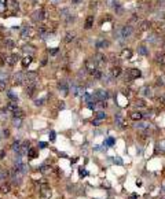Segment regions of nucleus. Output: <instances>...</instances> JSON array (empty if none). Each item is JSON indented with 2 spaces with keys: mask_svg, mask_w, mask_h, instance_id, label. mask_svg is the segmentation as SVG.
Here are the masks:
<instances>
[{
  "mask_svg": "<svg viewBox=\"0 0 165 199\" xmlns=\"http://www.w3.org/2000/svg\"><path fill=\"white\" fill-rule=\"evenodd\" d=\"M58 51H59V50H58V48H57V50H52V51H50V55H57V54H58Z\"/></svg>",
  "mask_w": 165,
  "mask_h": 199,
  "instance_id": "56",
  "label": "nucleus"
},
{
  "mask_svg": "<svg viewBox=\"0 0 165 199\" xmlns=\"http://www.w3.org/2000/svg\"><path fill=\"white\" fill-rule=\"evenodd\" d=\"M91 125H92V126H101L102 121H99V119H96V118H92L91 119Z\"/></svg>",
  "mask_w": 165,
  "mask_h": 199,
  "instance_id": "49",
  "label": "nucleus"
},
{
  "mask_svg": "<svg viewBox=\"0 0 165 199\" xmlns=\"http://www.w3.org/2000/svg\"><path fill=\"white\" fill-rule=\"evenodd\" d=\"M124 122V118H123V115H121L120 113H117L116 114V117H114V124L117 125V126H125V124H123Z\"/></svg>",
  "mask_w": 165,
  "mask_h": 199,
  "instance_id": "35",
  "label": "nucleus"
},
{
  "mask_svg": "<svg viewBox=\"0 0 165 199\" xmlns=\"http://www.w3.org/2000/svg\"><path fill=\"white\" fill-rule=\"evenodd\" d=\"M132 55H134V51H132L131 48H124V50L120 52L121 59H125V61H129V59L132 58Z\"/></svg>",
  "mask_w": 165,
  "mask_h": 199,
  "instance_id": "18",
  "label": "nucleus"
},
{
  "mask_svg": "<svg viewBox=\"0 0 165 199\" xmlns=\"http://www.w3.org/2000/svg\"><path fill=\"white\" fill-rule=\"evenodd\" d=\"M38 198L40 199H51L52 198V188L48 183L38 184Z\"/></svg>",
  "mask_w": 165,
  "mask_h": 199,
  "instance_id": "1",
  "label": "nucleus"
},
{
  "mask_svg": "<svg viewBox=\"0 0 165 199\" xmlns=\"http://www.w3.org/2000/svg\"><path fill=\"white\" fill-rule=\"evenodd\" d=\"M164 45H165V43H164Z\"/></svg>",
  "mask_w": 165,
  "mask_h": 199,
  "instance_id": "62",
  "label": "nucleus"
},
{
  "mask_svg": "<svg viewBox=\"0 0 165 199\" xmlns=\"http://www.w3.org/2000/svg\"><path fill=\"white\" fill-rule=\"evenodd\" d=\"M116 143V139L114 137H107L106 141H105V144H107V147H113Z\"/></svg>",
  "mask_w": 165,
  "mask_h": 199,
  "instance_id": "46",
  "label": "nucleus"
},
{
  "mask_svg": "<svg viewBox=\"0 0 165 199\" xmlns=\"http://www.w3.org/2000/svg\"><path fill=\"white\" fill-rule=\"evenodd\" d=\"M21 140H13V143L10 144V150L14 152V154H19L21 151Z\"/></svg>",
  "mask_w": 165,
  "mask_h": 199,
  "instance_id": "19",
  "label": "nucleus"
},
{
  "mask_svg": "<svg viewBox=\"0 0 165 199\" xmlns=\"http://www.w3.org/2000/svg\"><path fill=\"white\" fill-rule=\"evenodd\" d=\"M32 62H33V56H30V55H25L24 58L21 59V65H22V67H24V69L29 67Z\"/></svg>",
  "mask_w": 165,
  "mask_h": 199,
  "instance_id": "26",
  "label": "nucleus"
},
{
  "mask_svg": "<svg viewBox=\"0 0 165 199\" xmlns=\"http://www.w3.org/2000/svg\"><path fill=\"white\" fill-rule=\"evenodd\" d=\"M19 55L18 54H10V55L6 56V65L7 66H15L16 63L19 62Z\"/></svg>",
  "mask_w": 165,
  "mask_h": 199,
  "instance_id": "12",
  "label": "nucleus"
},
{
  "mask_svg": "<svg viewBox=\"0 0 165 199\" xmlns=\"http://www.w3.org/2000/svg\"><path fill=\"white\" fill-rule=\"evenodd\" d=\"M134 28H132V25H125L121 28V37L123 39H129V37L134 34Z\"/></svg>",
  "mask_w": 165,
  "mask_h": 199,
  "instance_id": "13",
  "label": "nucleus"
},
{
  "mask_svg": "<svg viewBox=\"0 0 165 199\" xmlns=\"http://www.w3.org/2000/svg\"><path fill=\"white\" fill-rule=\"evenodd\" d=\"M109 45H110V41H109V40L102 39V40H98V41H96V48H98V50H103V48H107Z\"/></svg>",
  "mask_w": 165,
  "mask_h": 199,
  "instance_id": "28",
  "label": "nucleus"
},
{
  "mask_svg": "<svg viewBox=\"0 0 165 199\" xmlns=\"http://www.w3.org/2000/svg\"><path fill=\"white\" fill-rule=\"evenodd\" d=\"M35 2H37V0H35Z\"/></svg>",
  "mask_w": 165,
  "mask_h": 199,
  "instance_id": "61",
  "label": "nucleus"
},
{
  "mask_svg": "<svg viewBox=\"0 0 165 199\" xmlns=\"http://www.w3.org/2000/svg\"><path fill=\"white\" fill-rule=\"evenodd\" d=\"M30 147H32V141L30 140H24L21 143V151H19V155H22V157H26L28 155V151L30 150Z\"/></svg>",
  "mask_w": 165,
  "mask_h": 199,
  "instance_id": "14",
  "label": "nucleus"
},
{
  "mask_svg": "<svg viewBox=\"0 0 165 199\" xmlns=\"http://www.w3.org/2000/svg\"><path fill=\"white\" fill-rule=\"evenodd\" d=\"M154 154L156 155H165V139H160V140L156 141Z\"/></svg>",
  "mask_w": 165,
  "mask_h": 199,
  "instance_id": "7",
  "label": "nucleus"
},
{
  "mask_svg": "<svg viewBox=\"0 0 165 199\" xmlns=\"http://www.w3.org/2000/svg\"><path fill=\"white\" fill-rule=\"evenodd\" d=\"M25 76H26V73H24V72H16L15 74L13 76V84H14V85H24Z\"/></svg>",
  "mask_w": 165,
  "mask_h": 199,
  "instance_id": "10",
  "label": "nucleus"
},
{
  "mask_svg": "<svg viewBox=\"0 0 165 199\" xmlns=\"http://www.w3.org/2000/svg\"><path fill=\"white\" fill-rule=\"evenodd\" d=\"M13 191V184L10 181H2L0 183V194L2 195H8Z\"/></svg>",
  "mask_w": 165,
  "mask_h": 199,
  "instance_id": "11",
  "label": "nucleus"
},
{
  "mask_svg": "<svg viewBox=\"0 0 165 199\" xmlns=\"http://www.w3.org/2000/svg\"><path fill=\"white\" fill-rule=\"evenodd\" d=\"M13 7H14V10H18V2L16 0H13Z\"/></svg>",
  "mask_w": 165,
  "mask_h": 199,
  "instance_id": "54",
  "label": "nucleus"
},
{
  "mask_svg": "<svg viewBox=\"0 0 165 199\" xmlns=\"http://www.w3.org/2000/svg\"><path fill=\"white\" fill-rule=\"evenodd\" d=\"M44 103H46V100L44 99H36L35 100V106H43Z\"/></svg>",
  "mask_w": 165,
  "mask_h": 199,
  "instance_id": "52",
  "label": "nucleus"
},
{
  "mask_svg": "<svg viewBox=\"0 0 165 199\" xmlns=\"http://www.w3.org/2000/svg\"><path fill=\"white\" fill-rule=\"evenodd\" d=\"M81 2H82V0H72V3H73V4H80Z\"/></svg>",
  "mask_w": 165,
  "mask_h": 199,
  "instance_id": "57",
  "label": "nucleus"
},
{
  "mask_svg": "<svg viewBox=\"0 0 165 199\" xmlns=\"http://www.w3.org/2000/svg\"><path fill=\"white\" fill-rule=\"evenodd\" d=\"M2 40H3V34L0 33V41H2Z\"/></svg>",
  "mask_w": 165,
  "mask_h": 199,
  "instance_id": "58",
  "label": "nucleus"
},
{
  "mask_svg": "<svg viewBox=\"0 0 165 199\" xmlns=\"http://www.w3.org/2000/svg\"><path fill=\"white\" fill-rule=\"evenodd\" d=\"M10 176H11L10 169L6 168V166H0V180L2 181H8Z\"/></svg>",
  "mask_w": 165,
  "mask_h": 199,
  "instance_id": "15",
  "label": "nucleus"
},
{
  "mask_svg": "<svg viewBox=\"0 0 165 199\" xmlns=\"http://www.w3.org/2000/svg\"><path fill=\"white\" fill-rule=\"evenodd\" d=\"M138 54H139L140 56H148V48L143 44L139 45V47H138Z\"/></svg>",
  "mask_w": 165,
  "mask_h": 199,
  "instance_id": "36",
  "label": "nucleus"
},
{
  "mask_svg": "<svg viewBox=\"0 0 165 199\" xmlns=\"http://www.w3.org/2000/svg\"><path fill=\"white\" fill-rule=\"evenodd\" d=\"M128 77V80H136V78L142 77V70L138 67H129L125 73V78Z\"/></svg>",
  "mask_w": 165,
  "mask_h": 199,
  "instance_id": "4",
  "label": "nucleus"
},
{
  "mask_svg": "<svg viewBox=\"0 0 165 199\" xmlns=\"http://www.w3.org/2000/svg\"><path fill=\"white\" fill-rule=\"evenodd\" d=\"M94 118L102 121V119H106L107 118V114H106V111H103V110H98V111H95V117H94Z\"/></svg>",
  "mask_w": 165,
  "mask_h": 199,
  "instance_id": "37",
  "label": "nucleus"
},
{
  "mask_svg": "<svg viewBox=\"0 0 165 199\" xmlns=\"http://www.w3.org/2000/svg\"><path fill=\"white\" fill-rule=\"evenodd\" d=\"M156 85H157V87H164V85H165V81H164V77H162V76H161V77H160V76L157 77Z\"/></svg>",
  "mask_w": 165,
  "mask_h": 199,
  "instance_id": "44",
  "label": "nucleus"
},
{
  "mask_svg": "<svg viewBox=\"0 0 165 199\" xmlns=\"http://www.w3.org/2000/svg\"><path fill=\"white\" fill-rule=\"evenodd\" d=\"M134 106L138 107V110H139V108H146L147 107V102H146L143 98H136V99L134 100Z\"/></svg>",
  "mask_w": 165,
  "mask_h": 199,
  "instance_id": "21",
  "label": "nucleus"
},
{
  "mask_svg": "<svg viewBox=\"0 0 165 199\" xmlns=\"http://www.w3.org/2000/svg\"><path fill=\"white\" fill-rule=\"evenodd\" d=\"M96 69H99V67H98V65L95 63V61H94L92 58L85 59V62H84V70L88 73V74H91V73H92L94 70H96Z\"/></svg>",
  "mask_w": 165,
  "mask_h": 199,
  "instance_id": "6",
  "label": "nucleus"
},
{
  "mask_svg": "<svg viewBox=\"0 0 165 199\" xmlns=\"http://www.w3.org/2000/svg\"><path fill=\"white\" fill-rule=\"evenodd\" d=\"M107 199H112V198H107Z\"/></svg>",
  "mask_w": 165,
  "mask_h": 199,
  "instance_id": "59",
  "label": "nucleus"
},
{
  "mask_svg": "<svg viewBox=\"0 0 165 199\" xmlns=\"http://www.w3.org/2000/svg\"><path fill=\"white\" fill-rule=\"evenodd\" d=\"M129 119L134 122H138V121H142V119H145V117H143V111L140 110H131L128 114Z\"/></svg>",
  "mask_w": 165,
  "mask_h": 199,
  "instance_id": "9",
  "label": "nucleus"
},
{
  "mask_svg": "<svg viewBox=\"0 0 165 199\" xmlns=\"http://www.w3.org/2000/svg\"><path fill=\"white\" fill-rule=\"evenodd\" d=\"M92 99L95 100H107L109 99V92H107V89L105 88H98L95 92H94L92 95Z\"/></svg>",
  "mask_w": 165,
  "mask_h": 199,
  "instance_id": "2",
  "label": "nucleus"
},
{
  "mask_svg": "<svg viewBox=\"0 0 165 199\" xmlns=\"http://www.w3.org/2000/svg\"><path fill=\"white\" fill-rule=\"evenodd\" d=\"M74 39H76V33H74V32H68V33L65 34V37H63V41L68 43V44H70Z\"/></svg>",
  "mask_w": 165,
  "mask_h": 199,
  "instance_id": "34",
  "label": "nucleus"
},
{
  "mask_svg": "<svg viewBox=\"0 0 165 199\" xmlns=\"http://www.w3.org/2000/svg\"><path fill=\"white\" fill-rule=\"evenodd\" d=\"M129 199H139V195H138V194H132V195L129 196Z\"/></svg>",
  "mask_w": 165,
  "mask_h": 199,
  "instance_id": "55",
  "label": "nucleus"
},
{
  "mask_svg": "<svg viewBox=\"0 0 165 199\" xmlns=\"http://www.w3.org/2000/svg\"><path fill=\"white\" fill-rule=\"evenodd\" d=\"M6 11V0H0V12Z\"/></svg>",
  "mask_w": 165,
  "mask_h": 199,
  "instance_id": "51",
  "label": "nucleus"
},
{
  "mask_svg": "<svg viewBox=\"0 0 165 199\" xmlns=\"http://www.w3.org/2000/svg\"><path fill=\"white\" fill-rule=\"evenodd\" d=\"M36 33H37V30H36L35 28H32V26H25L21 32V37L25 40H30L36 36Z\"/></svg>",
  "mask_w": 165,
  "mask_h": 199,
  "instance_id": "3",
  "label": "nucleus"
},
{
  "mask_svg": "<svg viewBox=\"0 0 165 199\" xmlns=\"http://www.w3.org/2000/svg\"><path fill=\"white\" fill-rule=\"evenodd\" d=\"M11 115H13V118H24V117H25V111L22 110L21 107H18V108H15V110L11 113Z\"/></svg>",
  "mask_w": 165,
  "mask_h": 199,
  "instance_id": "31",
  "label": "nucleus"
},
{
  "mask_svg": "<svg viewBox=\"0 0 165 199\" xmlns=\"http://www.w3.org/2000/svg\"><path fill=\"white\" fill-rule=\"evenodd\" d=\"M161 199H165V198H161Z\"/></svg>",
  "mask_w": 165,
  "mask_h": 199,
  "instance_id": "60",
  "label": "nucleus"
},
{
  "mask_svg": "<svg viewBox=\"0 0 165 199\" xmlns=\"http://www.w3.org/2000/svg\"><path fill=\"white\" fill-rule=\"evenodd\" d=\"M142 94L145 95V96H153V92H151V88L150 87H145V88H143V91H142Z\"/></svg>",
  "mask_w": 165,
  "mask_h": 199,
  "instance_id": "43",
  "label": "nucleus"
},
{
  "mask_svg": "<svg viewBox=\"0 0 165 199\" xmlns=\"http://www.w3.org/2000/svg\"><path fill=\"white\" fill-rule=\"evenodd\" d=\"M3 44H4V47L7 48V50H13V48H15L16 43L14 39H10V37H7V39L3 40Z\"/></svg>",
  "mask_w": 165,
  "mask_h": 199,
  "instance_id": "24",
  "label": "nucleus"
},
{
  "mask_svg": "<svg viewBox=\"0 0 165 199\" xmlns=\"http://www.w3.org/2000/svg\"><path fill=\"white\" fill-rule=\"evenodd\" d=\"M15 108H18V102H13V100H8L7 105H6V111H10V113H13Z\"/></svg>",
  "mask_w": 165,
  "mask_h": 199,
  "instance_id": "30",
  "label": "nucleus"
},
{
  "mask_svg": "<svg viewBox=\"0 0 165 199\" xmlns=\"http://www.w3.org/2000/svg\"><path fill=\"white\" fill-rule=\"evenodd\" d=\"M94 15H88L87 17V20H85V29H90V28H92V25H94Z\"/></svg>",
  "mask_w": 165,
  "mask_h": 199,
  "instance_id": "40",
  "label": "nucleus"
},
{
  "mask_svg": "<svg viewBox=\"0 0 165 199\" xmlns=\"http://www.w3.org/2000/svg\"><path fill=\"white\" fill-rule=\"evenodd\" d=\"M10 73L8 72H6L4 69H2V67H0V81H3V83H7L8 80H10Z\"/></svg>",
  "mask_w": 165,
  "mask_h": 199,
  "instance_id": "33",
  "label": "nucleus"
},
{
  "mask_svg": "<svg viewBox=\"0 0 165 199\" xmlns=\"http://www.w3.org/2000/svg\"><path fill=\"white\" fill-rule=\"evenodd\" d=\"M121 73H123V69H121L120 65H114V66L110 69V76H112V78H118L121 76Z\"/></svg>",
  "mask_w": 165,
  "mask_h": 199,
  "instance_id": "17",
  "label": "nucleus"
},
{
  "mask_svg": "<svg viewBox=\"0 0 165 199\" xmlns=\"http://www.w3.org/2000/svg\"><path fill=\"white\" fill-rule=\"evenodd\" d=\"M90 76L94 78V80H96V81H101L102 78H103V73H102V70H101V69H96V70H94V72L91 73Z\"/></svg>",
  "mask_w": 165,
  "mask_h": 199,
  "instance_id": "29",
  "label": "nucleus"
},
{
  "mask_svg": "<svg viewBox=\"0 0 165 199\" xmlns=\"http://www.w3.org/2000/svg\"><path fill=\"white\" fill-rule=\"evenodd\" d=\"M38 152H40V150H38V147H30V150L28 151V155L26 157L29 158V159H36V158L38 157Z\"/></svg>",
  "mask_w": 165,
  "mask_h": 199,
  "instance_id": "20",
  "label": "nucleus"
},
{
  "mask_svg": "<svg viewBox=\"0 0 165 199\" xmlns=\"http://www.w3.org/2000/svg\"><path fill=\"white\" fill-rule=\"evenodd\" d=\"M43 17H44L43 11H35V12L32 14V20H33V21H36V22L41 21V20H43Z\"/></svg>",
  "mask_w": 165,
  "mask_h": 199,
  "instance_id": "38",
  "label": "nucleus"
},
{
  "mask_svg": "<svg viewBox=\"0 0 165 199\" xmlns=\"http://www.w3.org/2000/svg\"><path fill=\"white\" fill-rule=\"evenodd\" d=\"M92 59L95 61V63L98 65V67L105 66V65H106V62H107V56L105 55V54H102V52L94 54V55H92Z\"/></svg>",
  "mask_w": 165,
  "mask_h": 199,
  "instance_id": "5",
  "label": "nucleus"
},
{
  "mask_svg": "<svg viewBox=\"0 0 165 199\" xmlns=\"http://www.w3.org/2000/svg\"><path fill=\"white\" fill-rule=\"evenodd\" d=\"M22 125H24V118H13V119H11V126H13V128L19 129Z\"/></svg>",
  "mask_w": 165,
  "mask_h": 199,
  "instance_id": "32",
  "label": "nucleus"
},
{
  "mask_svg": "<svg viewBox=\"0 0 165 199\" xmlns=\"http://www.w3.org/2000/svg\"><path fill=\"white\" fill-rule=\"evenodd\" d=\"M7 96H8V99L13 100V102H18V100H19V99H18V96H16V95H14L11 91H8V92H7Z\"/></svg>",
  "mask_w": 165,
  "mask_h": 199,
  "instance_id": "45",
  "label": "nucleus"
},
{
  "mask_svg": "<svg viewBox=\"0 0 165 199\" xmlns=\"http://www.w3.org/2000/svg\"><path fill=\"white\" fill-rule=\"evenodd\" d=\"M58 88H59V92L62 91L63 95H68L69 94V87H68V84H66V83H61L59 85H58Z\"/></svg>",
  "mask_w": 165,
  "mask_h": 199,
  "instance_id": "39",
  "label": "nucleus"
},
{
  "mask_svg": "<svg viewBox=\"0 0 165 199\" xmlns=\"http://www.w3.org/2000/svg\"><path fill=\"white\" fill-rule=\"evenodd\" d=\"M95 105H96V107H99L101 110H103V108L107 107V100H96Z\"/></svg>",
  "mask_w": 165,
  "mask_h": 199,
  "instance_id": "42",
  "label": "nucleus"
},
{
  "mask_svg": "<svg viewBox=\"0 0 165 199\" xmlns=\"http://www.w3.org/2000/svg\"><path fill=\"white\" fill-rule=\"evenodd\" d=\"M154 62L158 67L161 69H165V51H161V52H157L156 56H154Z\"/></svg>",
  "mask_w": 165,
  "mask_h": 199,
  "instance_id": "8",
  "label": "nucleus"
},
{
  "mask_svg": "<svg viewBox=\"0 0 165 199\" xmlns=\"http://www.w3.org/2000/svg\"><path fill=\"white\" fill-rule=\"evenodd\" d=\"M36 91H37V84H33V85L25 87V94H26V96H29V98H32L33 95L36 94Z\"/></svg>",
  "mask_w": 165,
  "mask_h": 199,
  "instance_id": "22",
  "label": "nucleus"
},
{
  "mask_svg": "<svg viewBox=\"0 0 165 199\" xmlns=\"http://www.w3.org/2000/svg\"><path fill=\"white\" fill-rule=\"evenodd\" d=\"M154 29H156L157 34L158 33H165V21H160L154 25Z\"/></svg>",
  "mask_w": 165,
  "mask_h": 199,
  "instance_id": "27",
  "label": "nucleus"
},
{
  "mask_svg": "<svg viewBox=\"0 0 165 199\" xmlns=\"http://www.w3.org/2000/svg\"><path fill=\"white\" fill-rule=\"evenodd\" d=\"M150 28H151V22L150 21H147V20L140 21V22L138 23V30L139 32H147Z\"/></svg>",
  "mask_w": 165,
  "mask_h": 199,
  "instance_id": "16",
  "label": "nucleus"
},
{
  "mask_svg": "<svg viewBox=\"0 0 165 199\" xmlns=\"http://www.w3.org/2000/svg\"><path fill=\"white\" fill-rule=\"evenodd\" d=\"M2 135H3V139H4V140L10 139V137H11V130H10V128H3V129H2Z\"/></svg>",
  "mask_w": 165,
  "mask_h": 199,
  "instance_id": "41",
  "label": "nucleus"
},
{
  "mask_svg": "<svg viewBox=\"0 0 165 199\" xmlns=\"http://www.w3.org/2000/svg\"><path fill=\"white\" fill-rule=\"evenodd\" d=\"M7 89V83H3V81H0V92L6 91Z\"/></svg>",
  "mask_w": 165,
  "mask_h": 199,
  "instance_id": "53",
  "label": "nucleus"
},
{
  "mask_svg": "<svg viewBox=\"0 0 165 199\" xmlns=\"http://www.w3.org/2000/svg\"><path fill=\"white\" fill-rule=\"evenodd\" d=\"M48 139H50V141H52V143H54L55 139H57V133H55L54 130H50V133H48Z\"/></svg>",
  "mask_w": 165,
  "mask_h": 199,
  "instance_id": "47",
  "label": "nucleus"
},
{
  "mask_svg": "<svg viewBox=\"0 0 165 199\" xmlns=\"http://www.w3.org/2000/svg\"><path fill=\"white\" fill-rule=\"evenodd\" d=\"M6 157H7V150H6V148H0V161L6 159Z\"/></svg>",
  "mask_w": 165,
  "mask_h": 199,
  "instance_id": "48",
  "label": "nucleus"
},
{
  "mask_svg": "<svg viewBox=\"0 0 165 199\" xmlns=\"http://www.w3.org/2000/svg\"><path fill=\"white\" fill-rule=\"evenodd\" d=\"M38 150H41V148H47L48 147V143L47 141H38Z\"/></svg>",
  "mask_w": 165,
  "mask_h": 199,
  "instance_id": "50",
  "label": "nucleus"
},
{
  "mask_svg": "<svg viewBox=\"0 0 165 199\" xmlns=\"http://www.w3.org/2000/svg\"><path fill=\"white\" fill-rule=\"evenodd\" d=\"M22 52H24L25 55L33 56V55H35V52H36V48L32 47L30 44H26V45H24V47H22Z\"/></svg>",
  "mask_w": 165,
  "mask_h": 199,
  "instance_id": "25",
  "label": "nucleus"
},
{
  "mask_svg": "<svg viewBox=\"0 0 165 199\" xmlns=\"http://www.w3.org/2000/svg\"><path fill=\"white\" fill-rule=\"evenodd\" d=\"M147 41H148V44H153V45L160 44V36L157 33L148 34V36H147Z\"/></svg>",
  "mask_w": 165,
  "mask_h": 199,
  "instance_id": "23",
  "label": "nucleus"
}]
</instances>
